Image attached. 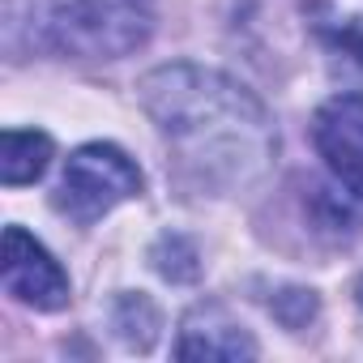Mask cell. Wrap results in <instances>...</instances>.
I'll return each mask as SVG.
<instances>
[{"label":"cell","instance_id":"1","mask_svg":"<svg viewBox=\"0 0 363 363\" xmlns=\"http://www.w3.org/2000/svg\"><path fill=\"white\" fill-rule=\"evenodd\" d=\"M137 99L167 145L171 179L193 197H240L278 162L269 107L223 69L189 60L150 69Z\"/></svg>","mask_w":363,"mask_h":363},{"label":"cell","instance_id":"2","mask_svg":"<svg viewBox=\"0 0 363 363\" xmlns=\"http://www.w3.org/2000/svg\"><path fill=\"white\" fill-rule=\"evenodd\" d=\"M158 0H5L0 43L13 60H124L154 39Z\"/></svg>","mask_w":363,"mask_h":363},{"label":"cell","instance_id":"3","mask_svg":"<svg viewBox=\"0 0 363 363\" xmlns=\"http://www.w3.org/2000/svg\"><path fill=\"white\" fill-rule=\"evenodd\" d=\"M141 189H145L141 167L120 145H111V141H86V145H77L69 154L52 206L65 218H73L77 227H94L116 206L141 197Z\"/></svg>","mask_w":363,"mask_h":363},{"label":"cell","instance_id":"4","mask_svg":"<svg viewBox=\"0 0 363 363\" xmlns=\"http://www.w3.org/2000/svg\"><path fill=\"white\" fill-rule=\"evenodd\" d=\"M0 282L18 303L35 312H65L73 303V282L65 265L48 252L43 240H35L18 223L5 227V240H0Z\"/></svg>","mask_w":363,"mask_h":363},{"label":"cell","instance_id":"5","mask_svg":"<svg viewBox=\"0 0 363 363\" xmlns=\"http://www.w3.org/2000/svg\"><path fill=\"white\" fill-rule=\"evenodd\" d=\"M312 145L333 184L350 201H363V94L325 99L312 116Z\"/></svg>","mask_w":363,"mask_h":363},{"label":"cell","instance_id":"6","mask_svg":"<svg viewBox=\"0 0 363 363\" xmlns=\"http://www.w3.org/2000/svg\"><path fill=\"white\" fill-rule=\"evenodd\" d=\"M175 354L179 359H257L261 346L248 333V325L231 316L227 303L201 299V303H193L184 312V320H179Z\"/></svg>","mask_w":363,"mask_h":363},{"label":"cell","instance_id":"7","mask_svg":"<svg viewBox=\"0 0 363 363\" xmlns=\"http://www.w3.org/2000/svg\"><path fill=\"white\" fill-rule=\"evenodd\" d=\"M56 141L43 128H5L0 137V184L5 189H22L52 167Z\"/></svg>","mask_w":363,"mask_h":363},{"label":"cell","instance_id":"8","mask_svg":"<svg viewBox=\"0 0 363 363\" xmlns=\"http://www.w3.org/2000/svg\"><path fill=\"white\" fill-rule=\"evenodd\" d=\"M111 329L128 350H150L162 333V312L141 291H120L111 299Z\"/></svg>","mask_w":363,"mask_h":363},{"label":"cell","instance_id":"9","mask_svg":"<svg viewBox=\"0 0 363 363\" xmlns=\"http://www.w3.org/2000/svg\"><path fill=\"white\" fill-rule=\"evenodd\" d=\"M150 265H154L158 278L184 286V282L201 278V248L189 235H179V231H162L154 240V248H150Z\"/></svg>","mask_w":363,"mask_h":363},{"label":"cell","instance_id":"10","mask_svg":"<svg viewBox=\"0 0 363 363\" xmlns=\"http://www.w3.org/2000/svg\"><path fill=\"white\" fill-rule=\"evenodd\" d=\"M269 312H274L286 329H303V325L316 316V295L303 291V286H282L278 299H269Z\"/></svg>","mask_w":363,"mask_h":363},{"label":"cell","instance_id":"11","mask_svg":"<svg viewBox=\"0 0 363 363\" xmlns=\"http://www.w3.org/2000/svg\"><path fill=\"white\" fill-rule=\"evenodd\" d=\"M354 303H359V308H363V278H359V282H354Z\"/></svg>","mask_w":363,"mask_h":363}]
</instances>
